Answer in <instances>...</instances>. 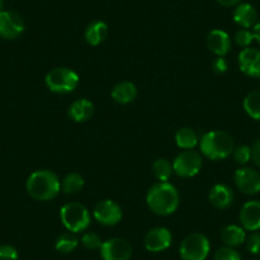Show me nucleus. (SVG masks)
I'll return each mask as SVG.
<instances>
[{"label":"nucleus","instance_id":"1","mask_svg":"<svg viewBox=\"0 0 260 260\" xmlns=\"http://www.w3.org/2000/svg\"><path fill=\"white\" fill-rule=\"evenodd\" d=\"M147 206L157 216H170L179 208L180 197L176 187L169 181L152 185L147 192Z\"/></svg>","mask_w":260,"mask_h":260},{"label":"nucleus","instance_id":"2","mask_svg":"<svg viewBox=\"0 0 260 260\" xmlns=\"http://www.w3.org/2000/svg\"><path fill=\"white\" fill-rule=\"evenodd\" d=\"M26 187L29 197L36 201L47 202L56 198L61 190V181L54 171L37 170L29 175Z\"/></svg>","mask_w":260,"mask_h":260},{"label":"nucleus","instance_id":"3","mask_svg":"<svg viewBox=\"0 0 260 260\" xmlns=\"http://www.w3.org/2000/svg\"><path fill=\"white\" fill-rule=\"evenodd\" d=\"M202 154L212 161L229 158L235 149V141L227 132L212 130L199 139Z\"/></svg>","mask_w":260,"mask_h":260},{"label":"nucleus","instance_id":"4","mask_svg":"<svg viewBox=\"0 0 260 260\" xmlns=\"http://www.w3.org/2000/svg\"><path fill=\"white\" fill-rule=\"evenodd\" d=\"M60 219L69 232L78 234L86 231L91 224L89 211L81 203H68L60 209Z\"/></svg>","mask_w":260,"mask_h":260},{"label":"nucleus","instance_id":"5","mask_svg":"<svg viewBox=\"0 0 260 260\" xmlns=\"http://www.w3.org/2000/svg\"><path fill=\"white\" fill-rule=\"evenodd\" d=\"M45 84L54 93H71L78 87L79 76L69 68H54L45 77Z\"/></svg>","mask_w":260,"mask_h":260},{"label":"nucleus","instance_id":"6","mask_svg":"<svg viewBox=\"0 0 260 260\" xmlns=\"http://www.w3.org/2000/svg\"><path fill=\"white\" fill-rule=\"evenodd\" d=\"M211 250V244L206 235L201 232L190 234L180 245L181 260H206Z\"/></svg>","mask_w":260,"mask_h":260},{"label":"nucleus","instance_id":"7","mask_svg":"<svg viewBox=\"0 0 260 260\" xmlns=\"http://www.w3.org/2000/svg\"><path fill=\"white\" fill-rule=\"evenodd\" d=\"M202 166H203V159H202L201 153L192 149L180 152L172 162V169L175 174L185 179L198 175Z\"/></svg>","mask_w":260,"mask_h":260},{"label":"nucleus","instance_id":"8","mask_svg":"<svg viewBox=\"0 0 260 260\" xmlns=\"http://www.w3.org/2000/svg\"><path fill=\"white\" fill-rule=\"evenodd\" d=\"M104 260H129L132 257V245L121 237H112L102 242L100 249Z\"/></svg>","mask_w":260,"mask_h":260},{"label":"nucleus","instance_id":"9","mask_svg":"<svg viewBox=\"0 0 260 260\" xmlns=\"http://www.w3.org/2000/svg\"><path fill=\"white\" fill-rule=\"evenodd\" d=\"M93 217L104 226H115L122 218V209L116 202L105 199L99 202L93 208Z\"/></svg>","mask_w":260,"mask_h":260},{"label":"nucleus","instance_id":"10","mask_svg":"<svg viewBox=\"0 0 260 260\" xmlns=\"http://www.w3.org/2000/svg\"><path fill=\"white\" fill-rule=\"evenodd\" d=\"M234 181L242 194L255 195L260 192V174L251 167H241L236 170Z\"/></svg>","mask_w":260,"mask_h":260},{"label":"nucleus","instance_id":"11","mask_svg":"<svg viewBox=\"0 0 260 260\" xmlns=\"http://www.w3.org/2000/svg\"><path fill=\"white\" fill-rule=\"evenodd\" d=\"M24 31V21L17 12L3 11L0 13V36L14 40Z\"/></svg>","mask_w":260,"mask_h":260},{"label":"nucleus","instance_id":"12","mask_svg":"<svg viewBox=\"0 0 260 260\" xmlns=\"http://www.w3.org/2000/svg\"><path fill=\"white\" fill-rule=\"evenodd\" d=\"M239 68L245 76L251 78H260V50L255 47H245L240 51Z\"/></svg>","mask_w":260,"mask_h":260},{"label":"nucleus","instance_id":"13","mask_svg":"<svg viewBox=\"0 0 260 260\" xmlns=\"http://www.w3.org/2000/svg\"><path fill=\"white\" fill-rule=\"evenodd\" d=\"M172 244V235L166 227H154L144 236V246L151 252L165 251Z\"/></svg>","mask_w":260,"mask_h":260},{"label":"nucleus","instance_id":"14","mask_svg":"<svg viewBox=\"0 0 260 260\" xmlns=\"http://www.w3.org/2000/svg\"><path fill=\"white\" fill-rule=\"evenodd\" d=\"M239 221L245 231H259L260 230V202L250 201L242 206L239 214Z\"/></svg>","mask_w":260,"mask_h":260},{"label":"nucleus","instance_id":"15","mask_svg":"<svg viewBox=\"0 0 260 260\" xmlns=\"http://www.w3.org/2000/svg\"><path fill=\"white\" fill-rule=\"evenodd\" d=\"M207 46L217 56H226L231 50V39L222 29H213L207 37Z\"/></svg>","mask_w":260,"mask_h":260},{"label":"nucleus","instance_id":"16","mask_svg":"<svg viewBox=\"0 0 260 260\" xmlns=\"http://www.w3.org/2000/svg\"><path fill=\"white\" fill-rule=\"evenodd\" d=\"M235 201L234 190L226 184H216L209 190V202L218 209H226Z\"/></svg>","mask_w":260,"mask_h":260},{"label":"nucleus","instance_id":"17","mask_svg":"<svg viewBox=\"0 0 260 260\" xmlns=\"http://www.w3.org/2000/svg\"><path fill=\"white\" fill-rule=\"evenodd\" d=\"M234 21L241 28H252L257 22L256 9L249 3L237 4L234 11Z\"/></svg>","mask_w":260,"mask_h":260},{"label":"nucleus","instance_id":"18","mask_svg":"<svg viewBox=\"0 0 260 260\" xmlns=\"http://www.w3.org/2000/svg\"><path fill=\"white\" fill-rule=\"evenodd\" d=\"M138 96V89L137 86L132 82H120V83L115 84V87L111 91V97L116 104L120 105H127L130 102H133Z\"/></svg>","mask_w":260,"mask_h":260},{"label":"nucleus","instance_id":"19","mask_svg":"<svg viewBox=\"0 0 260 260\" xmlns=\"http://www.w3.org/2000/svg\"><path fill=\"white\" fill-rule=\"evenodd\" d=\"M94 112V106L89 100L79 99L76 100L73 104L69 106L68 115L73 121L84 122L88 121Z\"/></svg>","mask_w":260,"mask_h":260},{"label":"nucleus","instance_id":"20","mask_svg":"<svg viewBox=\"0 0 260 260\" xmlns=\"http://www.w3.org/2000/svg\"><path fill=\"white\" fill-rule=\"evenodd\" d=\"M221 240L224 244V246L235 247L236 249V247L245 244L246 231L241 226H237V224H229V226L222 229Z\"/></svg>","mask_w":260,"mask_h":260},{"label":"nucleus","instance_id":"21","mask_svg":"<svg viewBox=\"0 0 260 260\" xmlns=\"http://www.w3.org/2000/svg\"><path fill=\"white\" fill-rule=\"evenodd\" d=\"M107 34H109V27L105 22L93 21L87 26L86 31H84V39H86L87 44L97 46L106 40Z\"/></svg>","mask_w":260,"mask_h":260},{"label":"nucleus","instance_id":"22","mask_svg":"<svg viewBox=\"0 0 260 260\" xmlns=\"http://www.w3.org/2000/svg\"><path fill=\"white\" fill-rule=\"evenodd\" d=\"M175 141L179 148L181 149H194L195 147L198 146L199 138L198 134L195 133V130L191 127H180L175 134Z\"/></svg>","mask_w":260,"mask_h":260},{"label":"nucleus","instance_id":"23","mask_svg":"<svg viewBox=\"0 0 260 260\" xmlns=\"http://www.w3.org/2000/svg\"><path fill=\"white\" fill-rule=\"evenodd\" d=\"M84 187V179L82 175L77 172H71L65 175L61 180V190L65 194H77Z\"/></svg>","mask_w":260,"mask_h":260},{"label":"nucleus","instance_id":"24","mask_svg":"<svg viewBox=\"0 0 260 260\" xmlns=\"http://www.w3.org/2000/svg\"><path fill=\"white\" fill-rule=\"evenodd\" d=\"M242 106H244L245 112L251 119L260 121V91H252L247 93L244 99Z\"/></svg>","mask_w":260,"mask_h":260},{"label":"nucleus","instance_id":"25","mask_svg":"<svg viewBox=\"0 0 260 260\" xmlns=\"http://www.w3.org/2000/svg\"><path fill=\"white\" fill-rule=\"evenodd\" d=\"M78 244L79 240L77 239L76 235L73 232H68V234H62L57 237L56 242H55V249L61 254H71L77 249Z\"/></svg>","mask_w":260,"mask_h":260},{"label":"nucleus","instance_id":"26","mask_svg":"<svg viewBox=\"0 0 260 260\" xmlns=\"http://www.w3.org/2000/svg\"><path fill=\"white\" fill-rule=\"evenodd\" d=\"M152 172H153L154 177L158 181H169L171 177L174 169H172V164L166 158H158L153 162L152 165Z\"/></svg>","mask_w":260,"mask_h":260},{"label":"nucleus","instance_id":"27","mask_svg":"<svg viewBox=\"0 0 260 260\" xmlns=\"http://www.w3.org/2000/svg\"><path fill=\"white\" fill-rule=\"evenodd\" d=\"M232 157L239 165H246L251 159V147L249 146H237L232 152Z\"/></svg>","mask_w":260,"mask_h":260},{"label":"nucleus","instance_id":"28","mask_svg":"<svg viewBox=\"0 0 260 260\" xmlns=\"http://www.w3.org/2000/svg\"><path fill=\"white\" fill-rule=\"evenodd\" d=\"M82 245L88 250H100L102 246V240L96 232H87L82 236Z\"/></svg>","mask_w":260,"mask_h":260},{"label":"nucleus","instance_id":"29","mask_svg":"<svg viewBox=\"0 0 260 260\" xmlns=\"http://www.w3.org/2000/svg\"><path fill=\"white\" fill-rule=\"evenodd\" d=\"M214 260H241V255L235 247L222 246L214 254Z\"/></svg>","mask_w":260,"mask_h":260},{"label":"nucleus","instance_id":"30","mask_svg":"<svg viewBox=\"0 0 260 260\" xmlns=\"http://www.w3.org/2000/svg\"><path fill=\"white\" fill-rule=\"evenodd\" d=\"M254 40V34L247 28H241L235 34V42L240 47H244V49L245 47H249Z\"/></svg>","mask_w":260,"mask_h":260},{"label":"nucleus","instance_id":"31","mask_svg":"<svg viewBox=\"0 0 260 260\" xmlns=\"http://www.w3.org/2000/svg\"><path fill=\"white\" fill-rule=\"evenodd\" d=\"M245 244H246V249L250 254L257 255L260 254V232L254 231L246 236L245 240Z\"/></svg>","mask_w":260,"mask_h":260},{"label":"nucleus","instance_id":"32","mask_svg":"<svg viewBox=\"0 0 260 260\" xmlns=\"http://www.w3.org/2000/svg\"><path fill=\"white\" fill-rule=\"evenodd\" d=\"M0 260H18V251L12 245L0 246Z\"/></svg>","mask_w":260,"mask_h":260},{"label":"nucleus","instance_id":"33","mask_svg":"<svg viewBox=\"0 0 260 260\" xmlns=\"http://www.w3.org/2000/svg\"><path fill=\"white\" fill-rule=\"evenodd\" d=\"M212 68L216 72L217 74H223L226 73L227 69H229V62L224 59V56H217L214 59L213 64H212Z\"/></svg>","mask_w":260,"mask_h":260},{"label":"nucleus","instance_id":"34","mask_svg":"<svg viewBox=\"0 0 260 260\" xmlns=\"http://www.w3.org/2000/svg\"><path fill=\"white\" fill-rule=\"evenodd\" d=\"M251 159L255 166L260 169V139L255 141L251 146Z\"/></svg>","mask_w":260,"mask_h":260},{"label":"nucleus","instance_id":"35","mask_svg":"<svg viewBox=\"0 0 260 260\" xmlns=\"http://www.w3.org/2000/svg\"><path fill=\"white\" fill-rule=\"evenodd\" d=\"M241 0H217V3L222 7H234L237 6Z\"/></svg>","mask_w":260,"mask_h":260},{"label":"nucleus","instance_id":"36","mask_svg":"<svg viewBox=\"0 0 260 260\" xmlns=\"http://www.w3.org/2000/svg\"><path fill=\"white\" fill-rule=\"evenodd\" d=\"M252 34H254V39L260 44V21H257L256 24L252 27Z\"/></svg>","mask_w":260,"mask_h":260},{"label":"nucleus","instance_id":"37","mask_svg":"<svg viewBox=\"0 0 260 260\" xmlns=\"http://www.w3.org/2000/svg\"><path fill=\"white\" fill-rule=\"evenodd\" d=\"M4 11V0H0V13Z\"/></svg>","mask_w":260,"mask_h":260}]
</instances>
